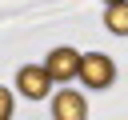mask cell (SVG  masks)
<instances>
[{
  "mask_svg": "<svg viewBox=\"0 0 128 120\" xmlns=\"http://www.w3.org/2000/svg\"><path fill=\"white\" fill-rule=\"evenodd\" d=\"M80 80L88 88H108L116 80V64L104 56V52H84L80 56Z\"/></svg>",
  "mask_w": 128,
  "mask_h": 120,
  "instance_id": "1",
  "label": "cell"
},
{
  "mask_svg": "<svg viewBox=\"0 0 128 120\" xmlns=\"http://www.w3.org/2000/svg\"><path fill=\"white\" fill-rule=\"evenodd\" d=\"M44 68H48L52 80H76L80 76V52L76 48H52L48 60H44Z\"/></svg>",
  "mask_w": 128,
  "mask_h": 120,
  "instance_id": "2",
  "label": "cell"
},
{
  "mask_svg": "<svg viewBox=\"0 0 128 120\" xmlns=\"http://www.w3.org/2000/svg\"><path fill=\"white\" fill-rule=\"evenodd\" d=\"M48 84H52V76H48V68H44V64H24V68L16 72V88H20L28 100L48 96Z\"/></svg>",
  "mask_w": 128,
  "mask_h": 120,
  "instance_id": "3",
  "label": "cell"
},
{
  "mask_svg": "<svg viewBox=\"0 0 128 120\" xmlns=\"http://www.w3.org/2000/svg\"><path fill=\"white\" fill-rule=\"evenodd\" d=\"M52 116H56V120H84V116H88V104H84L80 92H60V96L52 100Z\"/></svg>",
  "mask_w": 128,
  "mask_h": 120,
  "instance_id": "4",
  "label": "cell"
},
{
  "mask_svg": "<svg viewBox=\"0 0 128 120\" xmlns=\"http://www.w3.org/2000/svg\"><path fill=\"white\" fill-rule=\"evenodd\" d=\"M104 24H108V32H116V36H128V0H120V4H108V12H104Z\"/></svg>",
  "mask_w": 128,
  "mask_h": 120,
  "instance_id": "5",
  "label": "cell"
},
{
  "mask_svg": "<svg viewBox=\"0 0 128 120\" xmlns=\"http://www.w3.org/2000/svg\"><path fill=\"white\" fill-rule=\"evenodd\" d=\"M8 116H12V92L0 88V120H8Z\"/></svg>",
  "mask_w": 128,
  "mask_h": 120,
  "instance_id": "6",
  "label": "cell"
},
{
  "mask_svg": "<svg viewBox=\"0 0 128 120\" xmlns=\"http://www.w3.org/2000/svg\"><path fill=\"white\" fill-rule=\"evenodd\" d=\"M104 4H120V0H104Z\"/></svg>",
  "mask_w": 128,
  "mask_h": 120,
  "instance_id": "7",
  "label": "cell"
}]
</instances>
